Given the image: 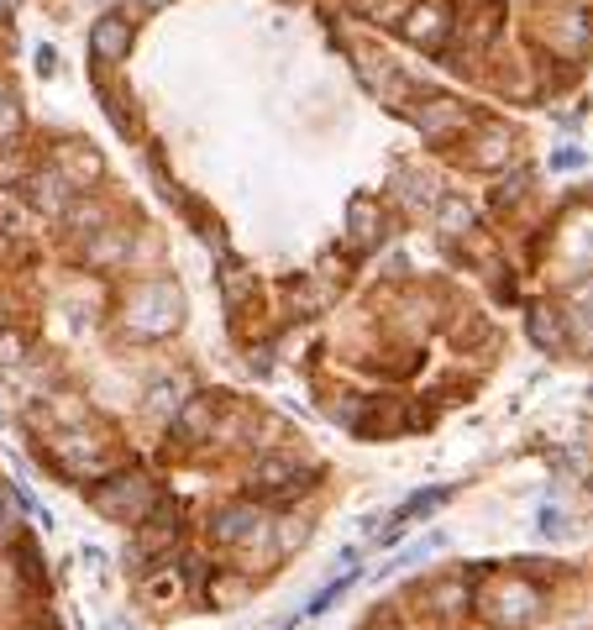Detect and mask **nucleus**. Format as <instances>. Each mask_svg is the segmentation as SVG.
Masks as SVG:
<instances>
[{"label": "nucleus", "mask_w": 593, "mask_h": 630, "mask_svg": "<svg viewBox=\"0 0 593 630\" xmlns=\"http://www.w3.org/2000/svg\"><path fill=\"white\" fill-rule=\"evenodd\" d=\"M90 499H95V510H105L111 520H126V526H142V520H147V510L159 505L153 484H147V478H137V472H132V478H111V484H100Z\"/></svg>", "instance_id": "nucleus-1"}, {"label": "nucleus", "mask_w": 593, "mask_h": 630, "mask_svg": "<svg viewBox=\"0 0 593 630\" xmlns=\"http://www.w3.org/2000/svg\"><path fill=\"white\" fill-rule=\"evenodd\" d=\"M247 489L257 494V499H295V494H305L310 489V472L299 468V463H289V457H263L253 468V484Z\"/></svg>", "instance_id": "nucleus-2"}, {"label": "nucleus", "mask_w": 593, "mask_h": 630, "mask_svg": "<svg viewBox=\"0 0 593 630\" xmlns=\"http://www.w3.org/2000/svg\"><path fill=\"white\" fill-rule=\"evenodd\" d=\"M399 32L416 42V48H426V53H441V42L452 32V6L447 0H416L410 17L399 21Z\"/></svg>", "instance_id": "nucleus-3"}, {"label": "nucleus", "mask_w": 593, "mask_h": 630, "mask_svg": "<svg viewBox=\"0 0 593 630\" xmlns=\"http://www.w3.org/2000/svg\"><path fill=\"white\" fill-rule=\"evenodd\" d=\"M416 126L431 142H447V138H457V132H468V126H473V116H468V105H457V100H447V95H436V100H420Z\"/></svg>", "instance_id": "nucleus-4"}, {"label": "nucleus", "mask_w": 593, "mask_h": 630, "mask_svg": "<svg viewBox=\"0 0 593 630\" xmlns=\"http://www.w3.org/2000/svg\"><path fill=\"white\" fill-rule=\"evenodd\" d=\"M90 53H95L100 63H121L132 53V21L100 17L95 27H90Z\"/></svg>", "instance_id": "nucleus-5"}, {"label": "nucleus", "mask_w": 593, "mask_h": 630, "mask_svg": "<svg viewBox=\"0 0 593 630\" xmlns=\"http://www.w3.org/2000/svg\"><path fill=\"white\" fill-rule=\"evenodd\" d=\"M535 610H541V593L525 589V583H510V589H499L494 604H489V614H494L499 626H525V620H535Z\"/></svg>", "instance_id": "nucleus-6"}, {"label": "nucleus", "mask_w": 593, "mask_h": 630, "mask_svg": "<svg viewBox=\"0 0 593 630\" xmlns=\"http://www.w3.org/2000/svg\"><path fill=\"white\" fill-rule=\"evenodd\" d=\"M562 321H573L577 326V347H593V278H583V284H573V295H568V311H562Z\"/></svg>", "instance_id": "nucleus-7"}, {"label": "nucleus", "mask_w": 593, "mask_h": 630, "mask_svg": "<svg viewBox=\"0 0 593 630\" xmlns=\"http://www.w3.org/2000/svg\"><path fill=\"white\" fill-rule=\"evenodd\" d=\"M211 536H216L221 547H242V541H253V536H263V520H257L253 510H226V515H216V526H211Z\"/></svg>", "instance_id": "nucleus-8"}, {"label": "nucleus", "mask_w": 593, "mask_h": 630, "mask_svg": "<svg viewBox=\"0 0 593 630\" xmlns=\"http://www.w3.org/2000/svg\"><path fill=\"white\" fill-rule=\"evenodd\" d=\"M211 426H216V399H211V394H200V399H190V405L178 410V436H184V441H205Z\"/></svg>", "instance_id": "nucleus-9"}, {"label": "nucleus", "mask_w": 593, "mask_h": 630, "mask_svg": "<svg viewBox=\"0 0 593 630\" xmlns=\"http://www.w3.org/2000/svg\"><path fill=\"white\" fill-rule=\"evenodd\" d=\"M59 174L69 179L74 190H84V184H90V179L100 174V158H95V153H84L80 142H63V148H59Z\"/></svg>", "instance_id": "nucleus-10"}, {"label": "nucleus", "mask_w": 593, "mask_h": 630, "mask_svg": "<svg viewBox=\"0 0 593 630\" xmlns=\"http://www.w3.org/2000/svg\"><path fill=\"white\" fill-rule=\"evenodd\" d=\"M531 336H535V347H568V332H562V311H552V305H541L531 321Z\"/></svg>", "instance_id": "nucleus-11"}, {"label": "nucleus", "mask_w": 593, "mask_h": 630, "mask_svg": "<svg viewBox=\"0 0 593 630\" xmlns=\"http://www.w3.org/2000/svg\"><path fill=\"white\" fill-rule=\"evenodd\" d=\"M410 6H416V0H352V11L368 21H405Z\"/></svg>", "instance_id": "nucleus-12"}, {"label": "nucleus", "mask_w": 593, "mask_h": 630, "mask_svg": "<svg viewBox=\"0 0 593 630\" xmlns=\"http://www.w3.org/2000/svg\"><path fill=\"white\" fill-rule=\"evenodd\" d=\"M504 158H510V132L489 126V132H483V153H473V163L478 169H499Z\"/></svg>", "instance_id": "nucleus-13"}, {"label": "nucleus", "mask_w": 593, "mask_h": 630, "mask_svg": "<svg viewBox=\"0 0 593 630\" xmlns=\"http://www.w3.org/2000/svg\"><path fill=\"white\" fill-rule=\"evenodd\" d=\"M221 284H226V305H242V299L253 295V278H247V268H237V263L221 274Z\"/></svg>", "instance_id": "nucleus-14"}, {"label": "nucleus", "mask_w": 593, "mask_h": 630, "mask_svg": "<svg viewBox=\"0 0 593 630\" xmlns=\"http://www.w3.org/2000/svg\"><path fill=\"white\" fill-rule=\"evenodd\" d=\"M462 221L473 226V211H468L462 200H447V205H441V232H447V236H457V232H462Z\"/></svg>", "instance_id": "nucleus-15"}, {"label": "nucleus", "mask_w": 593, "mask_h": 630, "mask_svg": "<svg viewBox=\"0 0 593 630\" xmlns=\"http://www.w3.org/2000/svg\"><path fill=\"white\" fill-rule=\"evenodd\" d=\"M142 6H163V0H142Z\"/></svg>", "instance_id": "nucleus-16"}, {"label": "nucleus", "mask_w": 593, "mask_h": 630, "mask_svg": "<svg viewBox=\"0 0 593 630\" xmlns=\"http://www.w3.org/2000/svg\"><path fill=\"white\" fill-rule=\"evenodd\" d=\"M0 326H6V311H0Z\"/></svg>", "instance_id": "nucleus-17"}]
</instances>
